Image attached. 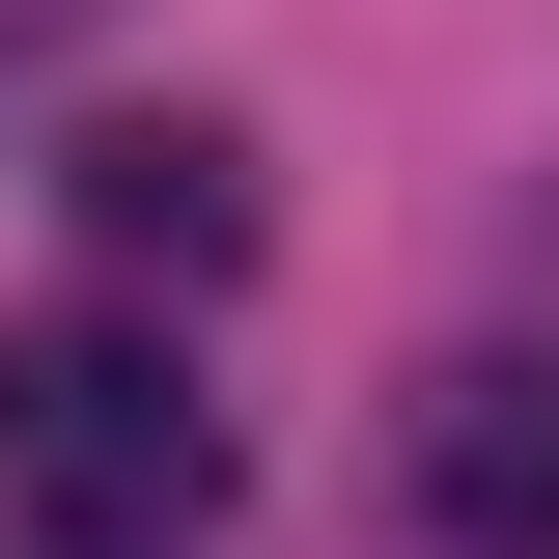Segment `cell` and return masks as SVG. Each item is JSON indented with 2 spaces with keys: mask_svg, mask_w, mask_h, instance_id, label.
<instances>
[{
  "mask_svg": "<svg viewBox=\"0 0 559 559\" xmlns=\"http://www.w3.org/2000/svg\"><path fill=\"white\" fill-rule=\"evenodd\" d=\"M419 503L448 532H559V364H476V419H419Z\"/></svg>",
  "mask_w": 559,
  "mask_h": 559,
  "instance_id": "3957f363",
  "label": "cell"
},
{
  "mask_svg": "<svg viewBox=\"0 0 559 559\" xmlns=\"http://www.w3.org/2000/svg\"><path fill=\"white\" fill-rule=\"evenodd\" d=\"M0 532H28V559H197L224 532L197 364L112 336V308H28V336H0Z\"/></svg>",
  "mask_w": 559,
  "mask_h": 559,
  "instance_id": "6da1fadb",
  "label": "cell"
},
{
  "mask_svg": "<svg viewBox=\"0 0 559 559\" xmlns=\"http://www.w3.org/2000/svg\"><path fill=\"white\" fill-rule=\"evenodd\" d=\"M532 280H559V224H532Z\"/></svg>",
  "mask_w": 559,
  "mask_h": 559,
  "instance_id": "5b68a950",
  "label": "cell"
},
{
  "mask_svg": "<svg viewBox=\"0 0 559 559\" xmlns=\"http://www.w3.org/2000/svg\"><path fill=\"white\" fill-rule=\"evenodd\" d=\"M0 28H57V0H0Z\"/></svg>",
  "mask_w": 559,
  "mask_h": 559,
  "instance_id": "277c9868",
  "label": "cell"
},
{
  "mask_svg": "<svg viewBox=\"0 0 559 559\" xmlns=\"http://www.w3.org/2000/svg\"><path fill=\"white\" fill-rule=\"evenodd\" d=\"M84 224H112L140 280H224V252H252V140H197V112H112V140H84Z\"/></svg>",
  "mask_w": 559,
  "mask_h": 559,
  "instance_id": "7a4b0ae2",
  "label": "cell"
}]
</instances>
